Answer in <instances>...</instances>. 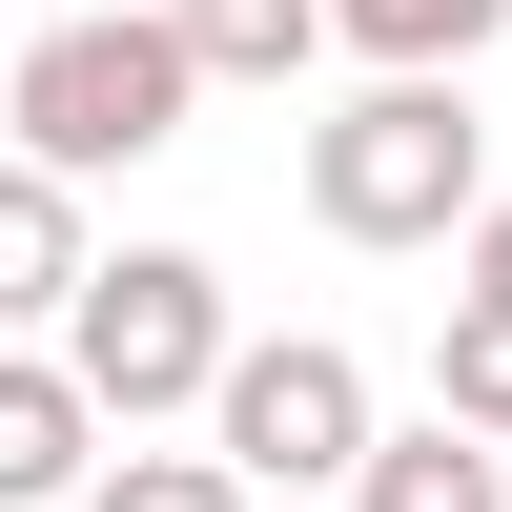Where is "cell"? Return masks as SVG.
<instances>
[{
    "label": "cell",
    "mask_w": 512,
    "mask_h": 512,
    "mask_svg": "<svg viewBox=\"0 0 512 512\" xmlns=\"http://www.w3.org/2000/svg\"><path fill=\"white\" fill-rule=\"evenodd\" d=\"M472 205H492L472 62H369L349 103L308 123V226L328 246H472Z\"/></svg>",
    "instance_id": "1"
},
{
    "label": "cell",
    "mask_w": 512,
    "mask_h": 512,
    "mask_svg": "<svg viewBox=\"0 0 512 512\" xmlns=\"http://www.w3.org/2000/svg\"><path fill=\"white\" fill-rule=\"evenodd\" d=\"M185 103H205V62H185V21H164V0L41 21V41H21V82H0L21 164H62V185H103V164H164V144H185Z\"/></svg>",
    "instance_id": "2"
},
{
    "label": "cell",
    "mask_w": 512,
    "mask_h": 512,
    "mask_svg": "<svg viewBox=\"0 0 512 512\" xmlns=\"http://www.w3.org/2000/svg\"><path fill=\"white\" fill-rule=\"evenodd\" d=\"M226 349H246V328H226V267H205V246H103L82 308H62V369L123 410V431L205 410V390H226Z\"/></svg>",
    "instance_id": "3"
},
{
    "label": "cell",
    "mask_w": 512,
    "mask_h": 512,
    "mask_svg": "<svg viewBox=\"0 0 512 512\" xmlns=\"http://www.w3.org/2000/svg\"><path fill=\"white\" fill-rule=\"evenodd\" d=\"M205 451H226L246 492H349L369 472V369L328 349V328H246L226 390H205Z\"/></svg>",
    "instance_id": "4"
},
{
    "label": "cell",
    "mask_w": 512,
    "mask_h": 512,
    "mask_svg": "<svg viewBox=\"0 0 512 512\" xmlns=\"http://www.w3.org/2000/svg\"><path fill=\"white\" fill-rule=\"evenodd\" d=\"M103 431H123V410L82 390L62 349H0V512H62V492H103Z\"/></svg>",
    "instance_id": "5"
},
{
    "label": "cell",
    "mask_w": 512,
    "mask_h": 512,
    "mask_svg": "<svg viewBox=\"0 0 512 512\" xmlns=\"http://www.w3.org/2000/svg\"><path fill=\"white\" fill-rule=\"evenodd\" d=\"M82 267H103V246H82V185L0 144V328H62V308H82Z\"/></svg>",
    "instance_id": "6"
},
{
    "label": "cell",
    "mask_w": 512,
    "mask_h": 512,
    "mask_svg": "<svg viewBox=\"0 0 512 512\" xmlns=\"http://www.w3.org/2000/svg\"><path fill=\"white\" fill-rule=\"evenodd\" d=\"M349 512H512V431H472V410H431V431H369Z\"/></svg>",
    "instance_id": "7"
},
{
    "label": "cell",
    "mask_w": 512,
    "mask_h": 512,
    "mask_svg": "<svg viewBox=\"0 0 512 512\" xmlns=\"http://www.w3.org/2000/svg\"><path fill=\"white\" fill-rule=\"evenodd\" d=\"M164 21H185V62H205V82H308L328 41H349L328 0H164Z\"/></svg>",
    "instance_id": "8"
},
{
    "label": "cell",
    "mask_w": 512,
    "mask_h": 512,
    "mask_svg": "<svg viewBox=\"0 0 512 512\" xmlns=\"http://www.w3.org/2000/svg\"><path fill=\"white\" fill-rule=\"evenodd\" d=\"M328 21H349V62H492L512 0H328Z\"/></svg>",
    "instance_id": "9"
},
{
    "label": "cell",
    "mask_w": 512,
    "mask_h": 512,
    "mask_svg": "<svg viewBox=\"0 0 512 512\" xmlns=\"http://www.w3.org/2000/svg\"><path fill=\"white\" fill-rule=\"evenodd\" d=\"M431 410L512 431V287H451V328H431Z\"/></svg>",
    "instance_id": "10"
},
{
    "label": "cell",
    "mask_w": 512,
    "mask_h": 512,
    "mask_svg": "<svg viewBox=\"0 0 512 512\" xmlns=\"http://www.w3.org/2000/svg\"><path fill=\"white\" fill-rule=\"evenodd\" d=\"M82 512H267V492H246L226 451H123V472L82 492Z\"/></svg>",
    "instance_id": "11"
},
{
    "label": "cell",
    "mask_w": 512,
    "mask_h": 512,
    "mask_svg": "<svg viewBox=\"0 0 512 512\" xmlns=\"http://www.w3.org/2000/svg\"><path fill=\"white\" fill-rule=\"evenodd\" d=\"M451 287H512V185L472 205V246H451Z\"/></svg>",
    "instance_id": "12"
},
{
    "label": "cell",
    "mask_w": 512,
    "mask_h": 512,
    "mask_svg": "<svg viewBox=\"0 0 512 512\" xmlns=\"http://www.w3.org/2000/svg\"><path fill=\"white\" fill-rule=\"evenodd\" d=\"M0 21H21V0H0Z\"/></svg>",
    "instance_id": "13"
}]
</instances>
